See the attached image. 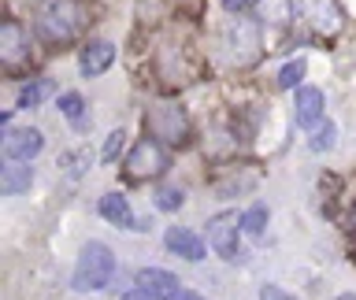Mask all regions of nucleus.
I'll return each instance as SVG.
<instances>
[{"instance_id":"nucleus-3","label":"nucleus","mask_w":356,"mask_h":300,"mask_svg":"<svg viewBox=\"0 0 356 300\" xmlns=\"http://www.w3.org/2000/svg\"><path fill=\"white\" fill-rule=\"evenodd\" d=\"M115 274V256H111L108 244L100 241H89L82 252H78V263H74V289L78 293H93V289H104Z\"/></svg>"},{"instance_id":"nucleus-12","label":"nucleus","mask_w":356,"mask_h":300,"mask_svg":"<svg viewBox=\"0 0 356 300\" xmlns=\"http://www.w3.org/2000/svg\"><path fill=\"white\" fill-rule=\"evenodd\" d=\"M138 285L149 289V293H156L160 300H171V297L182 293V289H178V278H175L171 271H160V267H149V271H141V274H138Z\"/></svg>"},{"instance_id":"nucleus-17","label":"nucleus","mask_w":356,"mask_h":300,"mask_svg":"<svg viewBox=\"0 0 356 300\" xmlns=\"http://www.w3.org/2000/svg\"><path fill=\"white\" fill-rule=\"evenodd\" d=\"M256 8H260V19L271 22V26L289 22V15H293V4H289V0H256Z\"/></svg>"},{"instance_id":"nucleus-11","label":"nucleus","mask_w":356,"mask_h":300,"mask_svg":"<svg viewBox=\"0 0 356 300\" xmlns=\"http://www.w3.org/2000/svg\"><path fill=\"white\" fill-rule=\"evenodd\" d=\"M111 63H115V44H111V41H89L82 49V74L86 78L104 74Z\"/></svg>"},{"instance_id":"nucleus-10","label":"nucleus","mask_w":356,"mask_h":300,"mask_svg":"<svg viewBox=\"0 0 356 300\" xmlns=\"http://www.w3.org/2000/svg\"><path fill=\"white\" fill-rule=\"evenodd\" d=\"M323 122V93L316 85H297V126L316 130Z\"/></svg>"},{"instance_id":"nucleus-5","label":"nucleus","mask_w":356,"mask_h":300,"mask_svg":"<svg viewBox=\"0 0 356 300\" xmlns=\"http://www.w3.org/2000/svg\"><path fill=\"white\" fill-rule=\"evenodd\" d=\"M238 233H241V219L234 211H222L208 222V241L222 260H238L241 256V244H238Z\"/></svg>"},{"instance_id":"nucleus-23","label":"nucleus","mask_w":356,"mask_h":300,"mask_svg":"<svg viewBox=\"0 0 356 300\" xmlns=\"http://www.w3.org/2000/svg\"><path fill=\"white\" fill-rule=\"evenodd\" d=\"M260 300H293V297H289L286 289H278V285H264L260 289Z\"/></svg>"},{"instance_id":"nucleus-16","label":"nucleus","mask_w":356,"mask_h":300,"mask_svg":"<svg viewBox=\"0 0 356 300\" xmlns=\"http://www.w3.org/2000/svg\"><path fill=\"white\" fill-rule=\"evenodd\" d=\"M60 111H63L67 119H71V126H74V130H86V126H89L82 93H60Z\"/></svg>"},{"instance_id":"nucleus-25","label":"nucleus","mask_w":356,"mask_h":300,"mask_svg":"<svg viewBox=\"0 0 356 300\" xmlns=\"http://www.w3.org/2000/svg\"><path fill=\"white\" fill-rule=\"evenodd\" d=\"M122 300H160V297H156V293H149V289H141V285H138V289H130V293L122 297Z\"/></svg>"},{"instance_id":"nucleus-15","label":"nucleus","mask_w":356,"mask_h":300,"mask_svg":"<svg viewBox=\"0 0 356 300\" xmlns=\"http://www.w3.org/2000/svg\"><path fill=\"white\" fill-rule=\"evenodd\" d=\"M49 93H56V82L52 78H38V82H26L19 89V108H38L49 100Z\"/></svg>"},{"instance_id":"nucleus-8","label":"nucleus","mask_w":356,"mask_h":300,"mask_svg":"<svg viewBox=\"0 0 356 300\" xmlns=\"http://www.w3.org/2000/svg\"><path fill=\"white\" fill-rule=\"evenodd\" d=\"M300 19L316 33H338L341 30V11L334 0H300Z\"/></svg>"},{"instance_id":"nucleus-2","label":"nucleus","mask_w":356,"mask_h":300,"mask_svg":"<svg viewBox=\"0 0 356 300\" xmlns=\"http://www.w3.org/2000/svg\"><path fill=\"white\" fill-rule=\"evenodd\" d=\"M167 167H171V152H167V144L156 141L152 133H145V138L127 152V160H122V182H130V185L156 182V178L167 174Z\"/></svg>"},{"instance_id":"nucleus-18","label":"nucleus","mask_w":356,"mask_h":300,"mask_svg":"<svg viewBox=\"0 0 356 300\" xmlns=\"http://www.w3.org/2000/svg\"><path fill=\"white\" fill-rule=\"evenodd\" d=\"M182 200H186V193L178 185H160V189H156V208H160V211H178V208H182Z\"/></svg>"},{"instance_id":"nucleus-7","label":"nucleus","mask_w":356,"mask_h":300,"mask_svg":"<svg viewBox=\"0 0 356 300\" xmlns=\"http://www.w3.org/2000/svg\"><path fill=\"white\" fill-rule=\"evenodd\" d=\"M26 56H30V38L22 33V26L15 19H4L0 22V63L8 71H19L26 63Z\"/></svg>"},{"instance_id":"nucleus-6","label":"nucleus","mask_w":356,"mask_h":300,"mask_svg":"<svg viewBox=\"0 0 356 300\" xmlns=\"http://www.w3.org/2000/svg\"><path fill=\"white\" fill-rule=\"evenodd\" d=\"M0 149H4V160L26 163L44 149V138H41V130H33V126H11V130H4Z\"/></svg>"},{"instance_id":"nucleus-20","label":"nucleus","mask_w":356,"mask_h":300,"mask_svg":"<svg viewBox=\"0 0 356 300\" xmlns=\"http://www.w3.org/2000/svg\"><path fill=\"white\" fill-rule=\"evenodd\" d=\"M334 141H338V126H334V122H323V126H319L316 133H312L308 149H312V152H327Z\"/></svg>"},{"instance_id":"nucleus-22","label":"nucleus","mask_w":356,"mask_h":300,"mask_svg":"<svg viewBox=\"0 0 356 300\" xmlns=\"http://www.w3.org/2000/svg\"><path fill=\"white\" fill-rule=\"evenodd\" d=\"M122 144H127V130H111L108 141H104V149H100V160H104V163H115L119 152H122Z\"/></svg>"},{"instance_id":"nucleus-27","label":"nucleus","mask_w":356,"mask_h":300,"mask_svg":"<svg viewBox=\"0 0 356 300\" xmlns=\"http://www.w3.org/2000/svg\"><path fill=\"white\" fill-rule=\"evenodd\" d=\"M338 300H356V293H341Z\"/></svg>"},{"instance_id":"nucleus-26","label":"nucleus","mask_w":356,"mask_h":300,"mask_svg":"<svg viewBox=\"0 0 356 300\" xmlns=\"http://www.w3.org/2000/svg\"><path fill=\"white\" fill-rule=\"evenodd\" d=\"M171 300H204V297H200V293H186V289H182V293L171 297Z\"/></svg>"},{"instance_id":"nucleus-14","label":"nucleus","mask_w":356,"mask_h":300,"mask_svg":"<svg viewBox=\"0 0 356 300\" xmlns=\"http://www.w3.org/2000/svg\"><path fill=\"white\" fill-rule=\"evenodd\" d=\"M33 182V174H30V167H22V163H4V171H0V189H4L8 197H15V193H26Z\"/></svg>"},{"instance_id":"nucleus-19","label":"nucleus","mask_w":356,"mask_h":300,"mask_svg":"<svg viewBox=\"0 0 356 300\" xmlns=\"http://www.w3.org/2000/svg\"><path fill=\"white\" fill-rule=\"evenodd\" d=\"M305 71H308L305 60H289L282 71H278V85H282V89H297L300 78H305Z\"/></svg>"},{"instance_id":"nucleus-1","label":"nucleus","mask_w":356,"mask_h":300,"mask_svg":"<svg viewBox=\"0 0 356 300\" xmlns=\"http://www.w3.org/2000/svg\"><path fill=\"white\" fill-rule=\"evenodd\" d=\"M89 11L82 0H49L38 15V33L49 44H71L86 30Z\"/></svg>"},{"instance_id":"nucleus-24","label":"nucleus","mask_w":356,"mask_h":300,"mask_svg":"<svg viewBox=\"0 0 356 300\" xmlns=\"http://www.w3.org/2000/svg\"><path fill=\"white\" fill-rule=\"evenodd\" d=\"M222 8H227V11H238V15H241V11L256 8V0H222Z\"/></svg>"},{"instance_id":"nucleus-28","label":"nucleus","mask_w":356,"mask_h":300,"mask_svg":"<svg viewBox=\"0 0 356 300\" xmlns=\"http://www.w3.org/2000/svg\"><path fill=\"white\" fill-rule=\"evenodd\" d=\"M353 222H356V215H353Z\"/></svg>"},{"instance_id":"nucleus-9","label":"nucleus","mask_w":356,"mask_h":300,"mask_svg":"<svg viewBox=\"0 0 356 300\" xmlns=\"http://www.w3.org/2000/svg\"><path fill=\"white\" fill-rule=\"evenodd\" d=\"M163 238H167V249H171L175 256H182V260H189V263L204 260V252H208V244L200 241L193 230H186V226H171Z\"/></svg>"},{"instance_id":"nucleus-21","label":"nucleus","mask_w":356,"mask_h":300,"mask_svg":"<svg viewBox=\"0 0 356 300\" xmlns=\"http://www.w3.org/2000/svg\"><path fill=\"white\" fill-rule=\"evenodd\" d=\"M264 226H267V208H264V204H252V208L241 215V230H245V233H264Z\"/></svg>"},{"instance_id":"nucleus-13","label":"nucleus","mask_w":356,"mask_h":300,"mask_svg":"<svg viewBox=\"0 0 356 300\" xmlns=\"http://www.w3.org/2000/svg\"><path fill=\"white\" fill-rule=\"evenodd\" d=\"M97 211H100V219H104V222H111V226H134L130 200L122 193H104V197H100V204H97Z\"/></svg>"},{"instance_id":"nucleus-4","label":"nucleus","mask_w":356,"mask_h":300,"mask_svg":"<svg viewBox=\"0 0 356 300\" xmlns=\"http://www.w3.org/2000/svg\"><path fill=\"white\" fill-rule=\"evenodd\" d=\"M145 126H149V133L163 144H186V138H189L186 111L178 104H156L149 115H145Z\"/></svg>"}]
</instances>
